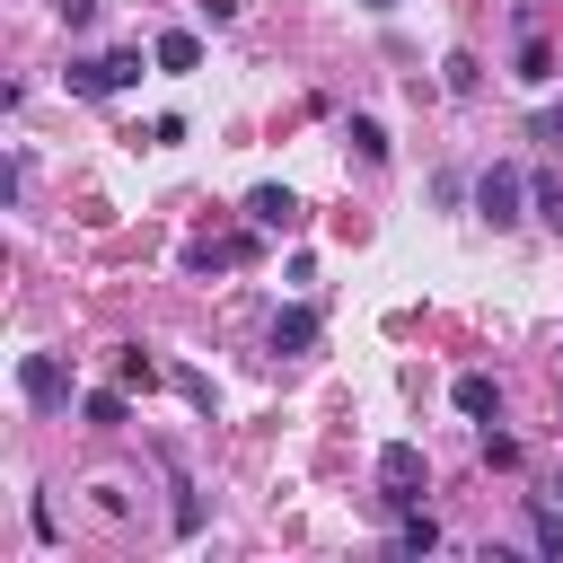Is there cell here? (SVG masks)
I'll return each instance as SVG.
<instances>
[{"mask_svg":"<svg viewBox=\"0 0 563 563\" xmlns=\"http://www.w3.org/2000/svg\"><path fill=\"white\" fill-rule=\"evenodd\" d=\"M431 545H440V519L431 510H405L396 519V554H431Z\"/></svg>","mask_w":563,"mask_h":563,"instance_id":"8fae6325","label":"cell"},{"mask_svg":"<svg viewBox=\"0 0 563 563\" xmlns=\"http://www.w3.org/2000/svg\"><path fill=\"white\" fill-rule=\"evenodd\" d=\"M53 9H62V26H88L97 18V0H53Z\"/></svg>","mask_w":563,"mask_h":563,"instance_id":"ffe728a7","label":"cell"},{"mask_svg":"<svg viewBox=\"0 0 563 563\" xmlns=\"http://www.w3.org/2000/svg\"><path fill=\"white\" fill-rule=\"evenodd\" d=\"M440 70H449V97H475V53H449Z\"/></svg>","mask_w":563,"mask_h":563,"instance_id":"9a60e30c","label":"cell"},{"mask_svg":"<svg viewBox=\"0 0 563 563\" xmlns=\"http://www.w3.org/2000/svg\"><path fill=\"white\" fill-rule=\"evenodd\" d=\"M528 537H537V554H563V510L537 501V510H528Z\"/></svg>","mask_w":563,"mask_h":563,"instance_id":"4fadbf2b","label":"cell"},{"mask_svg":"<svg viewBox=\"0 0 563 563\" xmlns=\"http://www.w3.org/2000/svg\"><path fill=\"white\" fill-rule=\"evenodd\" d=\"M484 466H519V440H510V431H493V422H484Z\"/></svg>","mask_w":563,"mask_h":563,"instance_id":"2e32d148","label":"cell"},{"mask_svg":"<svg viewBox=\"0 0 563 563\" xmlns=\"http://www.w3.org/2000/svg\"><path fill=\"white\" fill-rule=\"evenodd\" d=\"M70 88H79V97H123V88H141V53H97V62H70Z\"/></svg>","mask_w":563,"mask_h":563,"instance_id":"7a4b0ae2","label":"cell"},{"mask_svg":"<svg viewBox=\"0 0 563 563\" xmlns=\"http://www.w3.org/2000/svg\"><path fill=\"white\" fill-rule=\"evenodd\" d=\"M528 202H537V220H545V229H563V185H554V176H537V185H528Z\"/></svg>","mask_w":563,"mask_h":563,"instance_id":"5bb4252c","label":"cell"},{"mask_svg":"<svg viewBox=\"0 0 563 563\" xmlns=\"http://www.w3.org/2000/svg\"><path fill=\"white\" fill-rule=\"evenodd\" d=\"M18 396H26L35 413H62V405H70V361H62V352H26V361H18Z\"/></svg>","mask_w":563,"mask_h":563,"instance_id":"6da1fadb","label":"cell"},{"mask_svg":"<svg viewBox=\"0 0 563 563\" xmlns=\"http://www.w3.org/2000/svg\"><path fill=\"white\" fill-rule=\"evenodd\" d=\"M176 396H185V405H202V413H211V378H202V369H176Z\"/></svg>","mask_w":563,"mask_h":563,"instance_id":"ac0fdd59","label":"cell"},{"mask_svg":"<svg viewBox=\"0 0 563 563\" xmlns=\"http://www.w3.org/2000/svg\"><path fill=\"white\" fill-rule=\"evenodd\" d=\"M519 194H528V176H519V167H484V176H475V211H484L493 229L528 220V211H519Z\"/></svg>","mask_w":563,"mask_h":563,"instance_id":"3957f363","label":"cell"},{"mask_svg":"<svg viewBox=\"0 0 563 563\" xmlns=\"http://www.w3.org/2000/svg\"><path fill=\"white\" fill-rule=\"evenodd\" d=\"M449 405H457V413H475V422H484V413H501V387H493V378H484V369H466V378H457V387H449Z\"/></svg>","mask_w":563,"mask_h":563,"instance_id":"52a82bcc","label":"cell"},{"mask_svg":"<svg viewBox=\"0 0 563 563\" xmlns=\"http://www.w3.org/2000/svg\"><path fill=\"white\" fill-rule=\"evenodd\" d=\"M343 141H352V158L387 167V123H378V114H352V123H343Z\"/></svg>","mask_w":563,"mask_h":563,"instance_id":"30bf717a","label":"cell"},{"mask_svg":"<svg viewBox=\"0 0 563 563\" xmlns=\"http://www.w3.org/2000/svg\"><path fill=\"white\" fill-rule=\"evenodd\" d=\"M79 413H88L97 431H123V422H132V396H123V387H88V396H79Z\"/></svg>","mask_w":563,"mask_h":563,"instance_id":"ba28073f","label":"cell"},{"mask_svg":"<svg viewBox=\"0 0 563 563\" xmlns=\"http://www.w3.org/2000/svg\"><path fill=\"white\" fill-rule=\"evenodd\" d=\"M378 484H387L396 510H413V501H422V449H413V440H387V449H378Z\"/></svg>","mask_w":563,"mask_h":563,"instance_id":"277c9868","label":"cell"},{"mask_svg":"<svg viewBox=\"0 0 563 563\" xmlns=\"http://www.w3.org/2000/svg\"><path fill=\"white\" fill-rule=\"evenodd\" d=\"M519 79H528V88H545V79H554V44H545V35H528V44H519Z\"/></svg>","mask_w":563,"mask_h":563,"instance_id":"7c38bea8","label":"cell"},{"mask_svg":"<svg viewBox=\"0 0 563 563\" xmlns=\"http://www.w3.org/2000/svg\"><path fill=\"white\" fill-rule=\"evenodd\" d=\"M123 387H158V361L150 352H123Z\"/></svg>","mask_w":563,"mask_h":563,"instance_id":"e0dca14e","label":"cell"},{"mask_svg":"<svg viewBox=\"0 0 563 563\" xmlns=\"http://www.w3.org/2000/svg\"><path fill=\"white\" fill-rule=\"evenodd\" d=\"M150 62H158V70H194V62H202V35H185V26H167V35L150 44Z\"/></svg>","mask_w":563,"mask_h":563,"instance_id":"9c48e42d","label":"cell"},{"mask_svg":"<svg viewBox=\"0 0 563 563\" xmlns=\"http://www.w3.org/2000/svg\"><path fill=\"white\" fill-rule=\"evenodd\" d=\"M537 141H545V150H563V106H545V114H537Z\"/></svg>","mask_w":563,"mask_h":563,"instance_id":"d6986e66","label":"cell"},{"mask_svg":"<svg viewBox=\"0 0 563 563\" xmlns=\"http://www.w3.org/2000/svg\"><path fill=\"white\" fill-rule=\"evenodd\" d=\"M246 220H255V229H299V194H290V185H255V194H246Z\"/></svg>","mask_w":563,"mask_h":563,"instance_id":"5b68a950","label":"cell"},{"mask_svg":"<svg viewBox=\"0 0 563 563\" xmlns=\"http://www.w3.org/2000/svg\"><path fill=\"white\" fill-rule=\"evenodd\" d=\"M317 334H325L317 308H282V317H273V352H317Z\"/></svg>","mask_w":563,"mask_h":563,"instance_id":"8992f818","label":"cell"}]
</instances>
